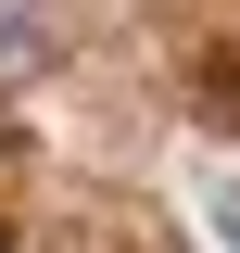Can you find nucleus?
<instances>
[{
	"mask_svg": "<svg viewBox=\"0 0 240 253\" xmlns=\"http://www.w3.org/2000/svg\"><path fill=\"white\" fill-rule=\"evenodd\" d=\"M51 76V0H0V89Z\"/></svg>",
	"mask_w": 240,
	"mask_h": 253,
	"instance_id": "1",
	"label": "nucleus"
},
{
	"mask_svg": "<svg viewBox=\"0 0 240 253\" xmlns=\"http://www.w3.org/2000/svg\"><path fill=\"white\" fill-rule=\"evenodd\" d=\"M0 253H13V228H0Z\"/></svg>",
	"mask_w": 240,
	"mask_h": 253,
	"instance_id": "2",
	"label": "nucleus"
}]
</instances>
